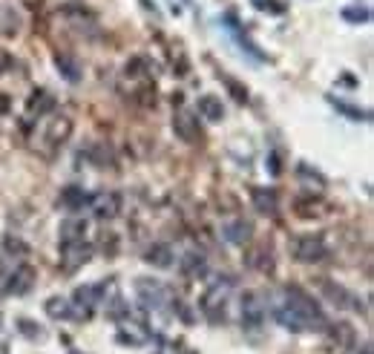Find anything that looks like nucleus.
Listing matches in <instances>:
<instances>
[{
  "instance_id": "obj_22",
  "label": "nucleus",
  "mask_w": 374,
  "mask_h": 354,
  "mask_svg": "<svg viewBox=\"0 0 374 354\" xmlns=\"http://www.w3.org/2000/svg\"><path fill=\"white\" fill-rule=\"evenodd\" d=\"M253 6L262 9V12H273V15H280V12H282V6L277 3V0H253Z\"/></svg>"
},
{
  "instance_id": "obj_6",
  "label": "nucleus",
  "mask_w": 374,
  "mask_h": 354,
  "mask_svg": "<svg viewBox=\"0 0 374 354\" xmlns=\"http://www.w3.org/2000/svg\"><path fill=\"white\" fill-rule=\"evenodd\" d=\"M90 205H92L98 219H115L118 210H121V196L112 193V190H104V193H95L90 199Z\"/></svg>"
},
{
  "instance_id": "obj_7",
  "label": "nucleus",
  "mask_w": 374,
  "mask_h": 354,
  "mask_svg": "<svg viewBox=\"0 0 374 354\" xmlns=\"http://www.w3.org/2000/svg\"><path fill=\"white\" fill-rule=\"evenodd\" d=\"M173 130H176V135H179L182 142H187V144H193V142H199L202 139V130H199V118H196L193 112H176V118H173Z\"/></svg>"
},
{
  "instance_id": "obj_15",
  "label": "nucleus",
  "mask_w": 374,
  "mask_h": 354,
  "mask_svg": "<svg viewBox=\"0 0 374 354\" xmlns=\"http://www.w3.org/2000/svg\"><path fill=\"white\" fill-rule=\"evenodd\" d=\"M196 110H199V115L207 118V121H222L225 118V107H222V101L216 95H202Z\"/></svg>"
},
{
  "instance_id": "obj_3",
  "label": "nucleus",
  "mask_w": 374,
  "mask_h": 354,
  "mask_svg": "<svg viewBox=\"0 0 374 354\" xmlns=\"http://www.w3.org/2000/svg\"><path fill=\"white\" fill-rule=\"evenodd\" d=\"M291 253H294V260H300V262H320L328 257V245L320 233H308V236H297V239L291 242Z\"/></svg>"
},
{
  "instance_id": "obj_24",
  "label": "nucleus",
  "mask_w": 374,
  "mask_h": 354,
  "mask_svg": "<svg viewBox=\"0 0 374 354\" xmlns=\"http://www.w3.org/2000/svg\"><path fill=\"white\" fill-rule=\"evenodd\" d=\"M337 104V110H343L346 115H351L354 121H360V118H366V112H360V110H354V107H348V104H343V101H334Z\"/></svg>"
},
{
  "instance_id": "obj_14",
  "label": "nucleus",
  "mask_w": 374,
  "mask_h": 354,
  "mask_svg": "<svg viewBox=\"0 0 374 354\" xmlns=\"http://www.w3.org/2000/svg\"><path fill=\"white\" fill-rule=\"evenodd\" d=\"M182 273H185V277H190V280L205 277V273H207V260L202 257V253H196V251L185 253V257H182Z\"/></svg>"
},
{
  "instance_id": "obj_25",
  "label": "nucleus",
  "mask_w": 374,
  "mask_h": 354,
  "mask_svg": "<svg viewBox=\"0 0 374 354\" xmlns=\"http://www.w3.org/2000/svg\"><path fill=\"white\" fill-rule=\"evenodd\" d=\"M6 248H9V251H21V253H26V245H24L21 239H15V236H9V239H6Z\"/></svg>"
},
{
  "instance_id": "obj_19",
  "label": "nucleus",
  "mask_w": 374,
  "mask_h": 354,
  "mask_svg": "<svg viewBox=\"0 0 374 354\" xmlns=\"http://www.w3.org/2000/svg\"><path fill=\"white\" fill-rule=\"evenodd\" d=\"M55 64H58V69H61V75L67 78V81H81V64L75 61V58H69V55H55Z\"/></svg>"
},
{
  "instance_id": "obj_9",
  "label": "nucleus",
  "mask_w": 374,
  "mask_h": 354,
  "mask_svg": "<svg viewBox=\"0 0 374 354\" xmlns=\"http://www.w3.org/2000/svg\"><path fill=\"white\" fill-rule=\"evenodd\" d=\"M250 199H253V208H257L260 213H265V216H273V213L280 210L277 193L268 190V187H253L250 190Z\"/></svg>"
},
{
  "instance_id": "obj_5",
  "label": "nucleus",
  "mask_w": 374,
  "mask_h": 354,
  "mask_svg": "<svg viewBox=\"0 0 374 354\" xmlns=\"http://www.w3.org/2000/svg\"><path fill=\"white\" fill-rule=\"evenodd\" d=\"M92 260V248L81 239V242H64L61 245V265L67 271H75V268H81Z\"/></svg>"
},
{
  "instance_id": "obj_21",
  "label": "nucleus",
  "mask_w": 374,
  "mask_h": 354,
  "mask_svg": "<svg viewBox=\"0 0 374 354\" xmlns=\"http://www.w3.org/2000/svg\"><path fill=\"white\" fill-rule=\"evenodd\" d=\"M55 107V98L49 95V92H35V98L29 101V115H35L37 112V118H41L44 112H49Z\"/></svg>"
},
{
  "instance_id": "obj_23",
  "label": "nucleus",
  "mask_w": 374,
  "mask_h": 354,
  "mask_svg": "<svg viewBox=\"0 0 374 354\" xmlns=\"http://www.w3.org/2000/svg\"><path fill=\"white\" fill-rule=\"evenodd\" d=\"M343 17H348V21H368V9H346Z\"/></svg>"
},
{
  "instance_id": "obj_2",
  "label": "nucleus",
  "mask_w": 374,
  "mask_h": 354,
  "mask_svg": "<svg viewBox=\"0 0 374 354\" xmlns=\"http://www.w3.org/2000/svg\"><path fill=\"white\" fill-rule=\"evenodd\" d=\"M228 294H230V280H216V283H210V288L202 294L199 308L205 311V317H207L210 323H222V320H225Z\"/></svg>"
},
{
  "instance_id": "obj_20",
  "label": "nucleus",
  "mask_w": 374,
  "mask_h": 354,
  "mask_svg": "<svg viewBox=\"0 0 374 354\" xmlns=\"http://www.w3.org/2000/svg\"><path fill=\"white\" fill-rule=\"evenodd\" d=\"M46 314L52 320H67V317H72V303L64 297H52V300H46Z\"/></svg>"
},
{
  "instance_id": "obj_1",
  "label": "nucleus",
  "mask_w": 374,
  "mask_h": 354,
  "mask_svg": "<svg viewBox=\"0 0 374 354\" xmlns=\"http://www.w3.org/2000/svg\"><path fill=\"white\" fill-rule=\"evenodd\" d=\"M280 326H285L288 331H314V328H325V317L320 305L314 303L311 294H305L303 288H285V300L273 311Z\"/></svg>"
},
{
  "instance_id": "obj_16",
  "label": "nucleus",
  "mask_w": 374,
  "mask_h": 354,
  "mask_svg": "<svg viewBox=\"0 0 374 354\" xmlns=\"http://www.w3.org/2000/svg\"><path fill=\"white\" fill-rule=\"evenodd\" d=\"M69 133H72V121H69L67 115L52 118V124H49V130H46V142H49V144H64V142L69 139Z\"/></svg>"
},
{
  "instance_id": "obj_8",
  "label": "nucleus",
  "mask_w": 374,
  "mask_h": 354,
  "mask_svg": "<svg viewBox=\"0 0 374 354\" xmlns=\"http://www.w3.org/2000/svg\"><path fill=\"white\" fill-rule=\"evenodd\" d=\"M265 323V305L260 303L257 294H245L242 297V326L245 328H260Z\"/></svg>"
},
{
  "instance_id": "obj_13",
  "label": "nucleus",
  "mask_w": 374,
  "mask_h": 354,
  "mask_svg": "<svg viewBox=\"0 0 374 354\" xmlns=\"http://www.w3.org/2000/svg\"><path fill=\"white\" fill-rule=\"evenodd\" d=\"M323 291L328 294V297L334 300V305H340V308H354V311H360L363 305L357 303V297L354 294H348L343 285H334V283H323Z\"/></svg>"
},
{
  "instance_id": "obj_27",
  "label": "nucleus",
  "mask_w": 374,
  "mask_h": 354,
  "mask_svg": "<svg viewBox=\"0 0 374 354\" xmlns=\"http://www.w3.org/2000/svg\"><path fill=\"white\" fill-rule=\"evenodd\" d=\"M354 354H371V346H363V348H357Z\"/></svg>"
},
{
  "instance_id": "obj_18",
  "label": "nucleus",
  "mask_w": 374,
  "mask_h": 354,
  "mask_svg": "<svg viewBox=\"0 0 374 354\" xmlns=\"http://www.w3.org/2000/svg\"><path fill=\"white\" fill-rule=\"evenodd\" d=\"M87 233V222L84 219H67L61 225V245L64 242H81Z\"/></svg>"
},
{
  "instance_id": "obj_26",
  "label": "nucleus",
  "mask_w": 374,
  "mask_h": 354,
  "mask_svg": "<svg viewBox=\"0 0 374 354\" xmlns=\"http://www.w3.org/2000/svg\"><path fill=\"white\" fill-rule=\"evenodd\" d=\"M6 64H9V58H6V55H3V52H0V69H3V67H6Z\"/></svg>"
},
{
  "instance_id": "obj_10",
  "label": "nucleus",
  "mask_w": 374,
  "mask_h": 354,
  "mask_svg": "<svg viewBox=\"0 0 374 354\" xmlns=\"http://www.w3.org/2000/svg\"><path fill=\"white\" fill-rule=\"evenodd\" d=\"M61 208L64 210H69V213H75V210H84V205H90V196H87V190L84 187H78V185H69V187H64L61 190Z\"/></svg>"
},
{
  "instance_id": "obj_17",
  "label": "nucleus",
  "mask_w": 374,
  "mask_h": 354,
  "mask_svg": "<svg viewBox=\"0 0 374 354\" xmlns=\"http://www.w3.org/2000/svg\"><path fill=\"white\" fill-rule=\"evenodd\" d=\"M144 260L150 265H155V268H170L173 265V248L164 245V242H155V245L147 248V257Z\"/></svg>"
},
{
  "instance_id": "obj_12",
  "label": "nucleus",
  "mask_w": 374,
  "mask_h": 354,
  "mask_svg": "<svg viewBox=\"0 0 374 354\" xmlns=\"http://www.w3.org/2000/svg\"><path fill=\"white\" fill-rule=\"evenodd\" d=\"M32 285H35V271L29 265H21V268H15V273L9 277L6 294H26Z\"/></svg>"
},
{
  "instance_id": "obj_4",
  "label": "nucleus",
  "mask_w": 374,
  "mask_h": 354,
  "mask_svg": "<svg viewBox=\"0 0 374 354\" xmlns=\"http://www.w3.org/2000/svg\"><path fill=\"white\" fill-rule=\"evenodd\" d=\"M135 291H139V300L144 308L159 311V308H164V303H170V291L159 280H139L135 283Z\"/></svg>"
},
{
  "instance_id": "obj_11",
  "label": "nucleus",
  "mask_w": 374,
  "mask_h": 354,
  "mask_svg": "<svg viewBox=\"0 0 374 354\" xmlns=\"http://www.w3.org/2000/svg\"><path fill=\"white\" fill-rule=\"evenodd\" d=\"M250 233H253V225L245 222V219H233V222H228V225L222 228V236H225L230 245H245V242H250Z\"/></svg>"
}]
</instances>
